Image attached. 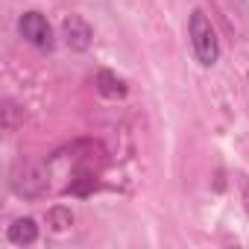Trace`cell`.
I'll list each match as a JSON object with an SVG mask.
<instances>
[{"mask_svg": "<svg viewBox=\"0 0 249 249\" xmlns=\"http://www.w3.org/2000/svg\"><path fill=\"white\" fill-rule=\"evenodd\" d=\"M188 38H191V50L196 56V62L202 68H214L220 62V38L217 30L211 24V18L202 9H194L188 18Z\"/></svg>", "mask_w": 249, "mask_h": 249, "instance_id": "6da1fadb", "label": "cell"}, {"mask_svg": "<svg viewBox=\"0 0 249 249\" xmlns=\"http://www.w3.org/2000/svg\"><path fill=\"white\" fill-rule=\"evenodd\" d=\"M47 167L44 164H18L12 170V191L24 199H36L47 191Z\"/></svg>", "mask_w": 249, "mask_h": 249, "instance_id": "7a4b0ae2", "label": "cell"}, {"mask_svg": "<svg viewBox=\"0 0 249 249\" xmlns=\"http://www.w3.org/2000/svg\"><path fill=\"white\" fill-rule=\"evenodd\" d=\"M18 33H21V38L27 44H33L38 50H53V44H56L50 21L41 12H36V9H30V12H24L18 18Z\"/></svg>", "mask_w": 249, "mask_h": 249, "instance_id": "3957f363", "label": "cell"}, {"mask_svg": "<svg viewBox=\"0 0 249 249\" xmlns=\"http://www.w3.org/2000/svg\"><path fill=\"white\" fill-rule=\"evenodd\" d=\"M62 38L71 50L76 53H85L91 44H94V27L82 18V15H68L62 21Z\"/></svg>", "mask_w": 249, "mask_h": 249, "instance_id": "277c9868", "label": "cell"}, {"mask_svg": "<svg viewBox=\"0 0 249 249\" xmlns=\"http://www.w3.org/2000/svg\"><path fill=\"white\" fill-rule=\"evenodd\" d=\"M94 85H97V94H100V97H106V100H123V97L129 94L126 79H120L114 71H97Z\"/></svg>", "mask_w": 249, "mask_h": 249, "instance_id": "5b68a950", "label": "cell"}, {"mask_svg": "<svg viewBox=\"0 0 249 249\" xmlns=\"http://www.w3.org/2000/svg\"><path fill=\"white\" fill-rule=\"evenodd\" d=\"M6 240L12 246H33L38 240V223L33 217H18L12 220V226L6 229Z\"/></svg>", "mask_w": 249, "mask_h": 249, "instance_id": "8992f818", "label": "cell"}, {"mask_svg": "<svg viewBox=\"0 0 249 249\" xmlns=\"http://www.w3.org/2000/svg\"><path fill=\"white\" fill-rule=\"evenodd\" d=\"M47 226H50L53 231H68V229L73 226V211L65 208V205H53V208L47 211Z\"/></svg>", "mask_w": 249, "mask_h": 249, "instance_id": "52a82bcc", "label": "cell"}, {"mask_svg": "<svg viewBox=\"0 0 249 249\" xmlns=\"http://www.w3.org/2000/svg\"><path fill=\"white\" fill-rule=\"evenodd\" d=\"M18 120H24V108L15 100H3V129L15 132L18 129Z\"/></svg>", "mask_w": 249, "mask_h": 249, "instance_id": "ba28073f", "label": "cell"}, {"mask_svg": "<svg viewBox=\"0 0 249 249\" xmlns=\"http://www.w3.org/2000/svg\"><path fill=\"white\" fill-rule=\"evenodd\" d=\"M240 199H243V211L249 217V176H243V182H240Z\"/></svg>", "mask_w": 249, "mask_h": 249, "instance_id": "9c48e42d", "label": "cell"}, {"mask_svg": "<svg viewBox=\"0 0 249 249\" xmlns=\"http://www.w3.org/2000/svg\"><path fill=\"white\" fill-rule=\"evenodd\" d=\"M246 82H249V76H246Z\"/></svg>", "mask_w": 249, "mask_h": 249, "instance_id": "30bf717a", "label": "cell"}]
</instances>
